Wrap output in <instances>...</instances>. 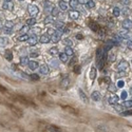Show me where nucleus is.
Returning <instances> with one entry per match:
<instances>
[{"mask_svg": "<svg viewBox=\"0 0 132 132\" xmlns=\"http://www.w3.org/2000/svg\"><path fill=\"white\" fill-rule=\"evenodd\" d=\"M13 98H14L15 100H17L18 103L24 105V106L26 107H32V108H37V105L34 103V101L32 99L28 98V97L23 96V95H19V94H15L14 96H13Z\"/></svg>", "mask_w": 132, "mask_h": 132, "instance_id": "f257e3e1", "label": "nucleus"}, {"mask_svg": "<svg viewBox=\"0 0 132 132\" xmlns=\"http://www.w3.org/2000/svg\"><path fill=\"white\" fill-rule=\"evenodd\" d=\"M61 109L62 110H65V111H67V112H69V113H71V114H74V115H77L78 114V111H77L75 108H73V107H70V106H66V105H61Z\"/></svg>", "mask_w": 132, "mask_h": 132, "instance_id": "7ed1b4c3", "label": "nucleus"}, {"mask_svg": "<svg viewBox=\"0 0 132 132\" xmlns=\"http://www.w3.org/2000/svg\"><path fill=\"white\" fill-rule=\"evenodd\" d=\"M19 1H22V0H19Z\"/></svg>", "mask_w": 132, "mask_h": 132, "instance_id": "9d476101", "label": "nucleus"}, {"mask_svg": "<svg viewBox=\"0 0 132 132\" xmlns=\"http://www.w3.org/2000/svg\"><path fill=\"white\" fill-rule=\"evenodd\" d=\"M60 6L62 8V10H66V8H67L66 4H65V3H62V2H60Z\"/></svg>", "mask_w": 132, "mask_h": 132, "instance_id": "1a4fd4ad", "label": "nucleus"}, {"mask_svg": "<svg viewBox=\"0 0 132 132\" xmlns=\"http://www.w3.org/2000/svg\"><path fill=\"white\" fill-rule=\"evenodd\" d=\"M94 72H95V69H94V68H92V71H91V78H94V77H95V76H94Z\"/></svg>", "mask_w": 132, "mask_h": 132, "instance_id": "6e6552de", "label": "nucleus"}, {"mask_svg": "<svg viewBox=\"0 0 132 132\" xmlns=\"http://www.w3.org/2000/svg\"><path fill=\"white\" fill-rule=\"evenodd\" d=\"M49 131L50 132H66L62 129H60L59 127H56V126H49Z\"/></svg>", "mask_w": 132, "mask_h": 132, "instance_id": "39448f33", "label": "nucleus"}, {"mask_svg": "<svg viewBox=\"0 0 132 132\" xmlns=\"http://www.w3.org/2000/svg\"><path fill=\"white\" fill-rule=\"evenodd\" d=\"M0 92H2V93H8V89H6L5 87H3L0 84Z\"/></svg>", "mask_w": 132, "mask_h": 132, "instance_id": "423d86ee", "label": "nucleus"}, {"mask_svg": "<svg viewBox=\"0 0 132 132\" xmlns=\"http://www.w3.org/2000/svg\"><path fill=\"white\" fill-rule=\"evenodd\" d=\"M8 107H9V109L12 111L13 113L15 114V115L17 116V117H22L23 116V112L21 110L19 109V108H17V107H15L14 105H11V104H8Z\"/></svg>", "mask_w": 132, "mask_h": 132, "instance_id": "f03ea898", "label": "nucleus"}, {"mask_svg": "<svg viewBox=\"0 0 132 132\" xmlns=\"http://www.w3.org/2000/svg\"><path fill=\"white\" fill-rule=\"evenodd\" d=\"M78 93H79V96H80V98L83 99V101H84V104H88V103H89V99H88L87 95H86V94L84 93V91H83L82 89H79V90H78Z\"/></svg>", "mask_w": 132, "mask_h": 132, "instance_id": "20e7f679", "label": "nucleus"}, {"mask_svg": "<svg viewBox=\"0 0 132 132\" xmlns=\"http://www.w3.org/2000/svg\"><path fill=\"white\" fill-rule=\"evenodd\" d=\"M4 6H8V10H11L13 8V4L12 3H8V2H5L4 3Z\"/></svg>", "mask_w": 132, "mask_h": 132, "instance_id": "0eeeda50", "label": "nucleus"}]
</instances>
